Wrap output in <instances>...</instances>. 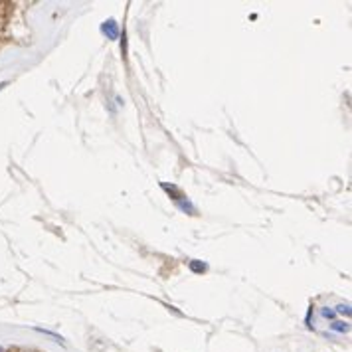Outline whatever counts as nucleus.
I'll return each instance as SVG.
<instances>
[{
	"mask_svg": "<svg viewBox=\"0 0 352 352\" xmlns=\"http://www.w3.org/2000/svg\"><path fill=\"white\" fill-rule=\"evenodd\" d=\"M103 32L107 34V38L115 40V38L119 36V30H117V24H115V20H107V22L103 24Z\"/></svg>",
	"mask_w": 352,
	"mask_h": 352,
	"instance_id": "obj_1",
	"label": "nucleus"
},
{
	"mask_svg": "<svg viewBox=\"0 0 352 352\" xmlns=\"http://www.w3.org/2000/svg\"><path fill=\"white\" fill-rule=\"evenodd\" d=\"M190 269L194 273H202V271H206V265L202 261H190Z\"/></svg>",
	"mask_w": 352,
	"mask_h": 352,
	"instance_id": "obj_2",
	"label": "nucleus"
},
{
	"mask_svg": "<svg viewBox=\"0 0 352 352\" xmlns=\"http://www.w3.org/2000/svg\"><path fill=\"white\" fill-rule=\"evenodd\" d=\"M332 330H336V332H346V330H348V325H344V323H332Z\"/></svg>",
	"mask_w": 352,
	"mask_h": 352,
	"instance_id": "obj_3",
	"label": "nucleus"
},
{
	"mask_svg": "<svg viewBox=\"0 0 352 352\" xmlns=\"http://www.w3.org/2000/svg\"><path fill=\"white\" fill-rule=\"evenodd\" d=\"M36 330H38V332H44V334L52 336V338H56L58 342H64V338H62V336H58V334H56V332H52V330H44V329H36Z\"/></svg>",
	"mask_w": 352,
	"mask_h": 352,
	"instance_id": "obj_4",
	"label": "nucleus"
},
{
	"mask_svg": "<svg viewBox=\"0 0 352 352\" xmlns=\"http://www.w3.org/2000/svg\"><path fill=\"white\" fill-rule=\"evenodd\" d=\"M336 311H338V313H342V315H350V307H348V305L336 307Z\"/></svg>",
	"mask_w": 352,
	"mask_h": 352,
	"instance_id": "obj_5",
	"label": "nucleus"
},
{
	"mask_svg": "<svg viewBox=\"0 0 352 352\" xmlns=\"http://www.w3.org/2000/svg\"><path fill=\"white\" fill-rule=\"evenodd\" d=\"M323 317H325V319H332V317H334V311H330V309H325V311H323Z\"/></svg>",
	"mask_w": 352,
	"mask_h": 352,
	"instance_id": "obj_6",
	"label": "nucleus"
},
{
	"mask_svg": "<svg viewBox=\"0 0 352 352\" xmlns=\"http://www.w3.org/2000/svg\"><path fill=\"white\" fill-rule=\"evenodd\" d=\"M2 87H6V81H4V83H0V89H2Z\"/></svg>",
	"mask_w": 352,
	"mask_h": 352,
	"instance_id": "obj_7",
	"label": "nucleus"
}]
</instances>
